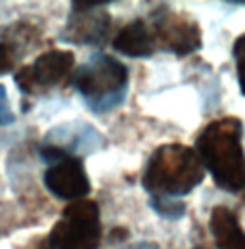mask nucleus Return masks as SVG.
<instances>
[{"instance_id": "1", "label": "nucleus", "mask_w": 245, "mask_h": 249, "mask_svg": "<svg viewBox=\"0 0 245 249\" xmlns=\"http://www.w3.org/2000/svg\"><path fill=\"white\" fill-rule=\"evenodd\" d=\"M244 123L238 117H222L207 124L197 140L195 154L216 186L240 194L245 186Z\"/></svg>"}, {"instance_id": "2", "label": "nucleus", "mask_w": 245, "mask_h": 249, "mask_svg": "<svg viewBox=\"0 0 245 249\" xmlns=\"http://www.w3.org/2000/svg\"><path fill=\"white\" fill-rule=\"evenodd\" d=\"M205 178V169L193 148L165 144L152 154L142 177V186L150 196L173 197L188 196Z\"/></svg>"}, {"instance_id": "3", "label": "nucleus", "mask_w": 245, "mask_h": 249, "mask_svg": "<svg viewBox=\"0 0 245 249\" xmlns=\"http://www.w3.org/2000/svg\"><path fill=\"white\" fill-rule=\"evenodd\" d=\"M73 87L92 113H107L126 100L128 69L113 56L94 54L73 73Z\"/></svg>"}, {"instance_id": "4", "label": "nucleus", "mask_w": 245, "mask_h": 249, "mask_svg": "<svg viewBox=\"0 0 245 249\" xmlns=\"http://www.w3.org/2000/svg\"><path fill=\"white\" fill-rule=\"evenodd\" d=\"M100 240V207L92 199L69 203L46 238L50 249H98Z\"/></svg>"}, {"instance_id": "5", "label": "nucleus", "mask_w": 245, "mask_h": 249, "mask_svg": "<svg viewBox=\"0 0 245 249\" xmlns=\"http://www.w3.org/2000/svg\"><path fill=\"white\" fill-rule=\"evenodd\" d=\"M152 31L155 48L165 52L188 56L201 48V29L188 16L173 12L171 8H159L152 14Z\"/></svg>"}, {"instance_id": "6", "label": "nucleus", "mask_w": 245, "mask_h": 249, "mask_svg": "<svg viewBox=\"0 0 245 249\" xmlns=\"http://www.w3.org/2000/svg\"><path fill=\"white\" fill-rule=\"evenodd\" d=\"M75 65V56L69 50H50L38 56L31 65L21 67L14 75V83L21 94L35 96L42 94L54 87L71 73Z\"/></svg>"}, {"instance_id": "7", "label": "nucleus", "mask_w": 245, "mask_h": 249, "mask_svg": "<svg viewBox=\"0 0 245 249\" xmlns=\"http://www.w3.org/2000/svg\"><path fill=\"white\" fill-rule=\"evenodd\" d=\"M109 2H73L71 16L60 36L73 44H102L107 38L111 18L107 14Z\"/></svg>"}, {"instance_id": "8", "label": "nucleus", "mask_w": 245, "mask_h": 249, "mask_svg": "<svg viewBox=\"0 0 245 249\" xmlns=\"http://www.w3.org/2000/svg\"><path fill=\"white\" fill-rule=\"evenodd\" d=\"M50 146L63 157H81L102 150L105 146V138L98 132L96 126L85 121H71L50 128L44 136V144Z\"/></svg>"}, {"instance_id": "9", "label": "nucleus", "mask_w": 245, "mask_h": 249, "mask_svg": "<svg viewBox=\"0 0 245 249\" xmlns=\"http://www.w3.org/2000/svg\"><path fill=\"white\" fill-rule=\"evenodd\" d=\"M42 180L52 196L65 201H79L87 194H90V180L85 171L83 159L79 157H63L48 165Z\"/></svg>"}, {"instance_id": "10", "label": "nucleus", "mask_w": 245, "mask_h": 249, "mask_svg": "<svg viewBox=\"0 0 245 249\" xmlns=\"http://www.w3.org/2000/svg\"><path fill=\"white\" fill-rule=\"evenodd\" d=\"M113 48L115 52L128 58H150L155 52L150 25L144 19H134L126 23L113 38Z\"/></svg>"}, {"instance_id": "11", "label": "nucleus", "mask_w": 245, "mask_h": 249, "mask_svg": "<svg viewBox=\"0 0 245 249\" xmlns=\"http://www.w3.org/2000/svg\"><path fill=\"white\" fill-rule=\"evenodd\" d=\"M209 228L218 249H245V234L240 218L232 209L224 205L213 207L209 217Z\"/></svg>"}, {"instance_id": "12", "label": "nucleus", "mask_w": 245, "mask_h": 249, "mask_svg": "<svg viewBox=\"0 0 245 249\" xmlns=\"http://www.w3.org/2000/svg\"><path fill=\"white\" fill-rule=\"evenodd\" d=\"M150 207L159 217L167 218V220H178L186 215V205L180 199H173V197L150 196Z\"/></svg>"}, {"instance_id": "13", "label": "nucleus", "mask_w": 245, "mask_h": 249, "mask_svg": "<svg viewBox=\"0 0 245 249\" xmlns=\"http://www.w3.org/2000/svg\"><path fill=\"white\" fill-rule=\"evenodd\" d=\"M18 58H19L18 50L6 40H0V75H6L8 71H12L16 67Z\"/></svg>"}, {"instance_id": "14", "label": "nucleus", "mask_w": 245, "mask_h": 249, "mask_svg": "<svg viewBox=\"0 0 245 249\" xmlns=\"http://www.w3.org/2000/svg\"><path fill=\"white\" fill-rule=\"evenodd\" d=\"M14 121H16V115H14L12 106H10L8 90L4 85H0V126H8Z\"/></svg>"}, {"instance_id": "15", "label": "nucleus", "mask_w": 245, "mask_h": 249, "mask_svg": "<svg viewBox=\"0 0 245 249\" xmlns=\"http://www.w3.org/2000/svg\"><path fill=\"white\" fill-rule=\"evenodd\" d=\"M244 40L245 36H238L236 44H234V58H236V63H238V83H240V89L244 92Z\"/></svg>"}, {"instance_id": "16", "label": "nucleus", "mask_w": 245, "mask_h": 249, "mask_svg": "<svg viewBox=\"0 0 245 249\" xmlns=\"http://www.w3.org/2000/svg\"><path fill=\"white\" fill-rule=\"evenodd\" d=\"M126 236H128V230H124L122 226H119V228H115V230L111 232V236H109V238H111V242L115 244V242H121L122 238H126Z\"/></svg>"}, {"instance_id": "17", "label": "nucleus", "mask_w": 245, "mask_h": 249, "mask_svg": "<svg viewBox=\"0 0 245 249\" xmlns=\"http://www.w3.org/2000/svg\"><path fill=\"white\" fill-rule=\"evenodd\" d=\"M124 249H159V246L155 242H138V244H132Z\"/></svg>"}, {"instance_id": "18", "label": "nucleus", "mask_w": 245, "mask_h": 249, "mask_svg": "<svg viewBox=\"0 0 245 249\" xmlns=\"http://www.w3.org/2000/svg\"><path fill=\"white\" fill-rule=\"evenodd\" d=\"M35 249H50V246H48V242L44 240V242H40L38 246H35Z\"/></svg>"}]
</instances>
